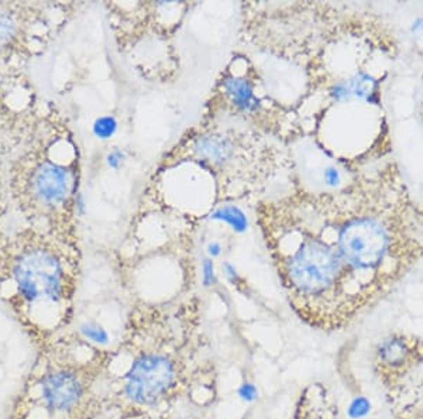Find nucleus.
I'll return each mask as SVG.
<instances>
[{
	"label": "nucleus",
	"mask_w": 423,
	"mask_h": 419,
	"mask_svg": "<svg viewBox=\"0 0 423 419\" xmlns=\"http://www.w3.org/2000/svg\"><path fill=\"white\" fill-rule=\"evenodd\" d=\"M255 215L293 308L318 329L350 325L420 257L396 206L364 187L265 199Z\"/></svg>",
	"instance_id": "f257e3e1"
},
{
	"label": "nucleus",
	"mask_w": 423,
	"mask_h": 419,
	"mask_svg": "<svg viewBox=\"0 0 423 419\" xmlns=\"http://www.w3.org/2000/svg\"><path fill=\"white\" fill-rule=\"evenodd\" d=\"M265 137L241 121L203 120L164 161L198 164L212 175L224 199H236L262 189L274 174L275 160Z\"/></svg>",
	"instance_id": "f03ea898"
},
{
	"label": "nucleus",
	"mask_w": 423,
	"mask_h": 419,
	"mask_svg": "<svg viewBox=\"0 0 423 419\" xmlns=\"http://www.w3.org/2000/svg\"><path fill=\"white\" fill-rule=\"evenodd\" d=\"M209 112L203 120L233 119L250 127L269 134H275L272 121L276 105L271 102L262 81L253 64L247 58H233L216 84Z\"/></svg>",
	"instance_id": "7ed1b4c3"
},
{
	"label": "nucleus",
	"mask_w": 423,
	"mask_h": 419,
	"mask_svg": "<svg viewBox=\"0 0 423 419\" xmlns=\"http://www.w3.org/2000/svg\"><path fill=\"white\" fill-rule=\"evenodd\" d=\"M65 251L44 239L26 244L15 257L13 279L30 307H60L72 288Z\"/></svg>",
	"instance_id": "20e7f679"
},
{
	"label": "nucleus",
	"mask_w": 423,
	"mask_h": 419,
	"mask_svg": "<svg viewBox=\"0 0 423 419\" xmlns=\"http://www.w3.org/2000/svg\"><path fill=\"white\" fill-rule=\"evenodd\" d=\"M26 194L32 206L46 215L75 209L78 197L76 171L69 164L44 159L36 163L26 178Z\"/></svg>",
	"instance_id": "39448f33"
},
{
	"label": "nucleus",
	"mask_w": 423,
	"mask_h": 419,
	"mask_svg": "<svg viewBox=\"0 0 423 419\" xmlns=\"http://www.w3.org/2000/svg\"><path fill=\"white\" fill-rule=\"evenodd\" d=\"M374 368L388 395H395L423 368V339L401 331L389 333L374 349Z\"/></svg>",
	"instance_id": "423d86ee"
},
{
	"label": "nucleus",
	"mask_w": 423,
	"mask_h": 419,
	"mask_svg": "<svg viewBox=\"0 0 423 419\" xmlns=\"http://www.w3.org/2000/svg\"><path fill=\"white\" fill-rule=\"evenodd\" d=\"M175 370L164 354L140 356L126 374L124 391L137 404H154L173 385Z\"/></svg>",
	"instance_id": "0eeeda50"
},
{
	"label": "nucleus",
	"mask_w": 423,
	"mask_h": 419,
	"mask_svg": "<svg viewBox=\"0 0 423 419\" xmlns=\"http://www.w3.org/2000/svg\"><path fill=\"white\" fill-rule=\"evenodd\" d=\"M81 391L79 377L71 371H55L43 380V398L54 411L71 408L81 397Z\"/></svg>",
	"instance_id": "6e6552de"
},
{
	"label": "nucleus",
	"mask_w": 423,
	"mask_h": 419,
	"mask_svg": "<svg viewBox=\"0 0 423 419\" xmlns=\"http://www.w3.org/2000/svg\"><path fill=\"white\" fill-rule=\"evenodd\" d=\"M391 398L395 419H423V368Z\"/></svg>",
	"instance_id": "1a4fd4ad"
},
{
	"label": "nucleus",
	"mask_w": 423,
	"mask_h": 419,
	"mask_svg": "<svg viewBox=\"0 0 423 419\" xmlns=\"http://www.w3.org/2000/svg\"><path fill=\"white\" fill-rule=\"evenodd\" d=\"M210 216L215 220L224 222L237 233L246 232L248 227V219L237 205H222Z\"/></svg>",
	"instance_id": "9d476101"
},
{
	"label": "nucleus",
	"mask_w": 423,
	"mask_h": 419,
	"mask_svg": "<svg viewBox=\"0 0 423 419\" xmlns=\"http://www.w3.org/2000/svg\"><path fill=\"white\" fill-rule=\"evenodd\" d=\"M119 128V121L112 114H103L95 119L92 123V133L99 140H109L112 138Z\"/></svg>",
	"instance_id": "9b49d317"
},
{
	"label": "nucleus",
	"mask_w": 423,
	"mask_h": 419,
	"mask_svg": "<svg viewBox=\"0 0 423 419\" xmlns=\"http://www.w3.org/2000/svg\"><path fill=\"white\" fill-rule=\"evenodd\" d=\"M79 332L81 335L98 345H107L109 343V333L106 332V329H103L100 325L95 324V322H85L79 326Z\"/></svg>",
	"instance_id": "f8f14e48"
},
{
	"label": "nucleus",
	"mask_w": 423,
	"mask_h": 419,
	"mask_svg": "<svg viewBox=\"0 0 423 419\" xmlns=\"http://www.w3.org/2000/svg\"><path fill=\"white\" fill-rule=\"evenodd\" d=\"M16 34V22L9 13H0V47H6Z\"/></svg>",
	"instance_id": "ddd939ff"
},
{
	"label": "nucleus",
	"mask_w": 423,
	"mask_h": 419,
	"mask_svg": "<svg viewBox=\"0 0 423 419\" xmlns=\"http://www.w3.org/2000/svg\"><path fill=\"white\" fill-rule=\"evenodd\" d=\"M368 411H370V402L363 397H358V398L353 399V402L349 406V415L353 419L363 418L364 415H367Z\"/></svg>",
	"instance_id": "4468645a"
},
{
	"label": "nucleus",
	"mask_w": 423,
	"mask_h": 419,
	"mask_svg": "<svg viewBox=\"0 0 423 419\" xmlns=\"http://www.w3.org/2000/svg\"><path fill=\"white\" fill-rule=\"evenodd\" d=\"M202 281L205 287H210L216 283L215 264L212 258H205L202 262Z\"/></svg>",
	"instance_id": "2eb2a0df"
},
{
	"label": "nucleus",
	"mask_w": 423,
	"mask_h": 419,
	"mask_svg": "<svg viewBox=\"0 0 423 419\" xmlns=\"http://www.w3.org/2000/svg\"><path fill=\"white\" fill-rule=\"evenodd\" d=\"M105 160H106V164L109 168L119 170L120 167H123V164L126 161V153L120 149H113L106 154Z\"/></svg>",
	"instance_id": "dca6fc26"
},
{
	"label": "nucleus",
	"mask_w": 423,
	"mask_h": 419,
	"mask_svg": "<svg viewBox=\"0 0 423 419\" xmlns=\"http://www.w3.org/2000/svg\"><path fill=\"white\" fill-rule=\"evenodd\" d=\"M237 394H239V397H240L243 401H246V402H253V401H255L257 397H258V391H257L255 385L251 384V383H243V384L239 387Z\"/></svg>",
	"instance_id": "f3484780"
},
{
	"label": "nucleus",
	"mask_w": 423,
	"mask_h": 419,
	"mask_svg": "<svg viewBox=\"0 0 423 419\" xmlns=\"http://www.w3.org/2000/svg\"><path fill=\"white\" fill-rule=\"evenodd\" d=\"M222 268H223V272H224V275L230 279V281L233 283V284H236L237 281H239V274H237V270H236V267L233 265V264H230V262H223L222 264Z\"/></svg>",
	"instance_id": "a211bd4d"
},
{
	"label": "nucleus",
	"mask_w": 423,
	"mask_h": 419,
	"mask_svg": "<svg viewBox=\"0 0 423 419\" xmlns=\"http://www.w3.org/2000/svg\"><path fill=\"white\" fill-rule=\"evenodd\" d=\"M206 253H208V255H209V258H216V257H219L220 255V253H222V246H220V243L219 241H210L209 244H208V247H206Z\"/></svg>",
	"instance_id": "6ab92c4d"
}]
</instances>
